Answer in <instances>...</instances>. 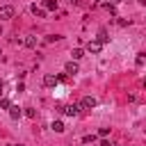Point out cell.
<instances>
[{
    "mask_svg": "<svg viewBox=\"0 0 146 146\" xmlns=\"http://www.w3.org/2000/svg\"><path fill=\"white\" fill-rule=\"evenodd\" d=\"M14 18V7L11 5H2L0 7V21H9Z\"/></svg>",
    "mask_w": 146,
    "mask_h": 146,
    "instance_id": "6da1fadb",
    "label": "cell"
},
{
    "mask_svg": "<svg viewBox=\"0 0 146 146\" xmlns=\"http://www.w3.org/2000/svg\"><path fill=\"white\" fill-rule=\"evenodd\" d=\"M96 105H98V100H96L94 96H84V98H82V103H80V107H82V110H94Z\"/></svg>",
    "mask_w": 146,
    "mask_h": 146,
    "instance_id": "7a4b0ae2",
    "label": "cell"
},
{
    "mask_svg": "<svg viewBox=\"0 0 146 146\" xmlns=\"http://www.w3.org/2000/svg\"><path fill=\"white\" fill-rule=\"evenodd\" d=\"M80 110H82V107H80V105H75V103H71V105L62 107V112H64L66 116H78V114H80Z\"/></svg>",
    "mask_w": 146,
    "mask_h": 146,
    "instance_id": "3957f363",
    "label": "cell"
},
{
    "mask_svg": "<svg viewBox=\"0 0 146 146\" xmlns=\"http://www.w3.org/2000/svg\"><path fill=\"white\" fill-rule=\"evenodd\" d=\"M87 50H89V52H94V55H98V52L103 50V43H100L98 39H91V41L87 43Z\"/></svg>",
    "mask_w": 146,
    "mask_h": 146,
    "instance_id": "277c9868",
    "label": "cell"
},
{
    "mask_svg": "<svg viewBox=\"0 0 146 146\" xmlns=\"http://www.w3.org/2000/svg\"><path fill=\"white\" fill-rule=\"evenodd\" d=\"M9 116H11L14 121H18V119L23 116V110H21L18 105H9Z\"/></svg>",
    "mask_w": 146,
    "mask_h": 146,
    "instance_id": "5b68a950",
    "label": "cell"
},
{
    "mask_svg": "<svg viewBox=\"0 0 146 146\" xmlns=\"http://www.w3.org/2000/svg\"><path fill=\"white\" fill-rule=\"evenodd\" d=\"M64 71H66L68 75H75V73H78V62H75V59H71V62L64 66Z\"/></svg>",
    "mask_w": 146,
    "mask_h": 146,
    "instance_id": "8992f818",
    "label": "cell"
},
{
    "mask_svg": "<svg viewBox=\"0 0 146 146\" xmlns=\"http://www.w3.org/2000/svg\"><path fill=\"white\" fill-rule=\"evenodd\" d=\"M23 46H27V48H36V36H32V34H27V36L23 39Z\"/></svg>",
    "mask_w": 146,
    "mask_h": 146,
    "instance_id": "52a82bcc",
    "label": "cell"
},
{
    "mask_svg": "<svg viewBox=\"0 0 146 146\" xmlns=\"http://www.w3.org/2000/svg\"><path fill=\"white\" fill-rule=\"evenodd\" d=\"M43 84H46V87H55V84H57V75H46V78H43Z\"/></svg>",
    "mask_w": 146,
    "mask_h": 146,
    "instance_id": "ba28073f",
    "label": "cell"
},
{
    "mask_svg": "<svg viewBox=\"0 0 146 146\" xmlns=\"http://www.w3.org/2000/svg\"><path fill=\"white\" fill-rule=\"evenodd\" d=\"M32 14H34V16H39V18H43V16H46V9H41V7H36V5H32Z\"/></svg>",
    "mask_w": 146,
    "mask_h": 146,
    "instance_id": "9c48e42d",
    "label": "cell"
},
{
    "mask_svg": "<svg viewBox=\"0 0 146 146\" xmlns=\"http://www.w3.org/2000/svg\"><path fill=\"white\" fill-rule=\"evenodd\" d=\"M52 130L55 132H64V123L62 121H52Z\"/></svg>",
    "mask_w": 146,
    "mask_h": 146,
    "instance_id": "30bf717a",
    "label": "cell"
},
{
    "mask_svg": "<svg viewBox=\"0 0 146 146\" xmlns=\"http://www.w3.org/2000/svg\"><path fill=\"white\" fill-rule=\"evenodd\" d=\"M43 7L46 9H57V0H43Z\"/></svg>",
    "mask_w": 146,
    "mask_h": 146,
    "instance_id": "8fae6325",
    "label": "cell"
},
{
    "mask_svg": "<svg viewBox=\"0 0 146 146\" xmlns=\"http://www.w3.org/2000/svg\"><path fill=\"white\" fill-rule=\"evenodd\" d=\"M107 39H110V36H107V30H100V32H98V41H100V43H105Z\"/></svg>",
    "mask_w": 146,
    "mask_h": 146,
    "instance_id": "7c38bea8",
    "label": "cell"
},
{
    "mask_svg": "<svg viewBox=\"0 0 146 146\" xmlns=\"http://www.w3.org/2000/svg\"><path fill=\"white\" fill-rule=\"evenodd\" d=\"M71 55H73V59H75V62H78V59H80V57H82V55H84V50H82V48H75V50H73V52H71Z\"/></svg>",
    "mask_w": 146,
    "mask_h": 146,
    "instance_id": "4fadbf2b",
    "label": "cell"
},
{
    "mask_svg": "<svg viewBox=\"0 0 146 146\" xmlns=\"http://www.w3.org/2000/svg\"><path fill=\"white\" fill-rule=\"evenodd\" d=\"M144 62H146V55H144V52H139V55H137V66H141Z\"/></svg>",
    "mask_w": 146,
    "mask_h": 146,
    "instance_id": "5bb4252c",
    "label": "cell"
},
{
    "mask_svg": "<svg viewBox=\"0 0 146 146\" xmlns=\"http://www.w3.org/2000/svg\"><path fill=\"white\" fill-rule=\"evenodd\" d=\"M25 116H30V119H34V116H36V112H34L32 107H25Z\"/></svg>",
    "mask_w": 146,
    "mask_h": 146,
    "instance_id": "9a60e30c",
    "label": "cell"
},
{
    "mask_svg": "<svg viewBox=\"0 0 146 146\" xmlns=\"http://www.w3.org/2000/svg\"><path fill=\"white\" fill-rule=\"evenodd\" d=\"M59 39H62L59 34H50V36H46V41H48V43H50V41H59Z\"/></svg>",
    "mask_w": 146,
    "mask_h": 146,
    "instance_id": "2e32d148",
    "label": "cell"
},
{
    "mask_svg": "<svg viewBox=\"0 0 146 146\" xmlns=\"http://www.w3.org/2000/svg\"><path fill=\"white\" fill-rule=\"evenodd\" d=\"M9 105H11V103H9L7 98H2V100H0V107H5V110H9Z\"/></svg>",
    "mask_w": 146,
    "mask_h": 146,
    "instance_id": "e0dca14e",
    "label": "cell"
},
{
    "mask_svg": "<svg viewBox=\"0 0 146 146\" xmlns=\"http://www.w3.org/2000/svg\"><path fill=\"white\" fill-rule=\"evenodd\" d=\"M107 132H110V128H100V130H98V135H100V137H105Z\"/></svg>",
    "mask_w": 146,
    "mask_h": 146,
    "instance_id": "ac0fdd59",
    "label": "cell"
},
{
    "mask_svg": "<svg viewBox=\"0 0 146 146\" xmlns=\"http://www.w3.org/2000/svg\"><path fill=\"white\" fill-rule=\"evenodd\" d=\"M89 141H96V137H94V135H87V137H84V144H89Z\"/></svg>",
    "mask_w": 146,
    "mask_h": 146,
    "instance_id": "d6986e66",
    "label": "cell"
},
{
    "mask_svg": "<svg viewBox=\"0 0 146 146\" xmlns=\"http://www.w3.org/2000/svg\"><path fill=\"white\" fill-rule=\"evenodd\" d=\"M100 146H114V144H110L107 139H103V141H100Z\"/></svg>",
    "mask_w": 146,
    "mask_h": 146,
    "instance_id": "ffe728a7",
    "label": "cell"
},
{
    "mask_svg": "<svg viewBox=\"0 0 146 146\" xmlns=\"http://www.w3.org/2000/svg\"><path fill=\"white\" fill-rule=\"evenodd\" d=\"M119 2H123V0H110V5H119Z\"/></svg>",
    "mask_w": 146,
    "mask_h": 146,
    "instance_id": "44dd1931",
    "label": "cell"
},
{
    "mask_svg": "<svg viewBox=\"0 0 146 146\" xmlns=\"http://www.w3.org/2000/svg\"><path fill=\"white\" fill-rule=\"evenodd\" d=\"M2 89H5V82H2V80H0V94H2Z\"/></svg>",
    "mask_w": 146,
    "mask_h": 146,
    "instance_id": "7402d4cb",
    "label": "cell"
},
{
    "mask_svg": "<svg viewBox=\"0 0 146 146\" xmlns=\"http://www.w3.org/2000/svg\"><path fill=\"white\" fill-rule=\"evenodd\" d=\"M137 2H139V5H144V7H146V0H137Z\"/></svg>",
    "mask_w": 146,
    "mask_h": 146,
    "instance_id": "603a6c76",
    "label": "cell"
},
{
    "mask_svg": "<svg viewBox=\"0 0 146 146\" xmlns=\"http://www.w3.org/2000/svg\"><path fill=\"white\" fill-rule=\"evenodd\" d=\"M100 2H103V0H94V5H100Z\"/></svg>",
    "mask_w": 146,
    "mask_h": 146,
    "instance_id": "cb8c5ba5",
    "label": "cell"
},
{
    "mask_svg": "<svg viewBox=\"0 0 146 146\" xmlns=\"http://www.w3.org/2000/svg\"><path fill=\"white\" fill-rule=\"evenodd\" d=\"M68 2H73V5H78V2H80V0H68Z\"/></svg>",
    "mask_w": 146,
    "mask_h": 146,
    "instance_id": "d4e9b609",
    "label": "cell"
},
{
    "mask_svg": "<svg viewBox=\"0 0 146 146\" xmlns=\"http://www.w3.org/2000/svg\"><path fill=\"white\" fill-rule=\"evenodd\" d=\"M9 146H21V144H9Z\"/></svg>",
    "mask_w": 146,
    "mask_h": 146,
    "instance_id": "484cf974",
    "label": "cell"
},
{
    "mask_svg": "<svg viewBox=\"0 0 146 146\" xmlns=\"http://www.w3.org/2000/svg\"><path fill=\"white\" fill-rule=\"evenodd\" d=\"M144 87H146V80H144Z\"/></svg>",
    "mask_w": 146,
    "mask_h": 146,
    "instance_id": "4316f807",
    "label": "cell"
}]
</instances>
